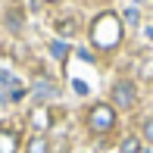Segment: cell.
I'll use <instances>...</instances> for the list:
<instances>
[{"label":"cell","mask_w":153,"mask_h":153,"mask_svg":"<svg viewBox=\"0 0 153 153\" xmlns=\"http://www.w3.org/2000/svg\"><path fill=\"white\" fill-rule=\"evenodd\" d=\"M91 44L97 47V50H103V53H109V50H116L119 47V41H122V22H119V16L116 13H100V16H94V22H91Z\"/></svg>","instance_id":"6da1fadb"},{"label":"cell","mask_w":153,"mask_h":153,"mask_svg":"<svg viewBox=\"0 0 153 153\" xmlns=\"http://www.w3.org/2000/svg\"><path fill=\"white\" fill-rule=\"evenodd\" d=\"M88 128H91V134H109L116 128V106L113 103H94L88 109Z\"/></svg>","instance_id":"7a4b0ae2"},{"label":"cell","mask_w":153,"mask_h":153,"mask_svg":"<svg viewBox=\"0 0 153 153\" xmlns=\"http://www.w3.org/2000/svg\"><path fill=\"white\" fill-rule=\"evenodd\" d=\"M109 103H113L116 109H134L137 103V85L128 78H119L113 85V91H109Z\"/></svg>","instance_id":"3957f363"},{"label":"cell","mask_w":153,"mask_h":153,"mask_svg":"<svg viewBox=\"0 0 153 153\" xmlns=\"http://www.w3.org/2000/svg\"><path fill=\"white\" fill-rule=\"evenodd\" d=\"M28 122H31L34 134H44V131L53 125V113H50L47 106H34V109H31V116H28Z\"/></svg>","instance_id":"277c9868"},{"label":"cell","mask_w":153,"mask_h":153,"mask_svg":"<svg viewBox=\"0 0 153 153\" xmlns=\"http://www.w3.org/2000/svg\"><path fill=\"white\" fill-rule=\"evenodd\" d=\"M19 150V131L0 128V153H16Z\"/></svg>","instance_id":"5b68a950"},{"label":"cell","mask_w":153,"mask_h":153,"mask_svg":"<svg viewBox=\"0 0 153 153\" xmlns=\"http://www.w3.org/2000/svg\"><path fill=\"white\" fill-rule=\"evenodd\" d=\"M3 22H6V28H10L13 34H19V31H22V22H25V16H22V10H19V6H13V10L3 16Z\"/></svg>","instance_id":"8992f818"},{"label":"cell","mask_w":153,"mask_h":153,"mask_svg":"<svg viewBox=\"0 0 153 153\" xmlns=\"http://www.w3.org/2000/svg\"><path fill=\"white\" fill-rule=\"evenodd\" d=\"M25 153H50V144H47L44 134H31L28 144H25Z\"/></svg>","instance_id":"52a82bcc"},{"label":"cell","mask_w":153,"mask_h":153,"mask_svg":"<svg viewBox=\"0 0 153 153\" xmlns=\"http://www.w3.org/2000/svg\"><path fill=\"white\" fill-rule=\"evenodd\" d=\"M31 94H34V100L44 103V100H50V97H56V88H53V85H44V81H38V85L31 88Z\"/></svg>","instance_id":"ba28073f"},{"label":"cell","mask_w":153,"mask_h":153,"mask_svg":"<svg viewBox=\"0 0 153 153\" xmlns=\"http://www.w3.org/2000/svg\"><path fill=\"white\" fill-rule=\"evenodd\" d=\"M119 153H144V150H141V137H137V134H128V137L119 144Z\"/></svg>","instance_id":"9c48e42d"},{"label":"cell","mask_w":153,"mask_h":153,"mask_svg":"<svg viewBox=\"0 0 153 153\" xmlns=\"http://www.w3.org/2000/svg\"><path fill=\"white\" fill-rule=\"evenodd\" d=\"M141 137H144V141H150V144H153V116H147V119L141 122Z\"/></svg>","instance_id":"30bf717a"},{"label":"cell","mask_w":153,"mask_h":153,"mask_svg":"<svg viewBox=\"0 0 153 153\" xmlns=\"http://www.w3.org/2000/svg\"><path fill=\"white\" fill-rule=\"evenodd\" d=\"M50 53H53V56H56V59L62 62V59H66V53H69V50H66V44H62V41H53V44H50Z\"/></svg>","instance_id":"8fae6325"},{"label":"cell","mask_w":153,"mask_h":153,"mask_svg":"<svg viewBox=\"0 0 153 153\" xmlns=\"http://www.w3.org/2000/svg\"><path fill=\"white\" fill-rule=\"evenodd\" d=\"M141 78H153V59H144L141 62Z\"/></svg>","instance_id":"7c38bea8"},{"label":"cell","mask_w":153,"mask_h":153,"mask_svg":"<svg viewBox=\"0 0 153 153\" xmlns=\"http://www.w3.org/2000/svg\"><path fill=\"white\" fill-rule=\"evenodd\" d=\"M72 28H75V25L69 22V19H62V22H59V31H62V34H72Z\"/></svg>","instance_id":"4fadbf2b"},{"label":"cell","mask_w":153,"mask_h":153,"mask_svg":"<svg viewBox=\"0 0 153 153\" xmlns=\"http://www.w3.org/2000/svg\"><path fill=\"white\" fill-rule=\"evenodd\" d=\"M6 85H10V78H6V75H0V97H6Z\"/></svg>","instance_id":"5bb4252c"},{"label":"cell","mask_w":153,"mask_h":153,"mask_svg":"<svg viewBox=\"0 0 153 153\" xmlns=\"http://www.w3.org/2000/svg\"><path fill=\"white\" fill-rule=\"evenodd\" d=\"M88 3H97V0H88Z\"/></svg>","instance_id":"9a60e30c"}]
</instances>
